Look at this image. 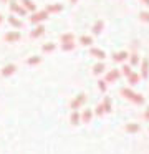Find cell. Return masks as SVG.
<instances>
[{
	"label": "cell",
	"mask_w": 149,
	"mask_h": 154,
	"mask_svg": "<svg viewBox=\"0 0 149 154\" xmlns=\"http://www.w3.org/2000/svg\"><path fill=\"white\" fill-rule=\"evenodd\" d=\"M121 94L126 98V100H131L132 103H136V104H142V103H144V96H142V94L134 93V91L129 90V88H121Z\"/></svg>",
	"instance_id": "obj_1"
},
{
	"label": "cell",
	"mask_w": 149,
	"mask_h": 154,
	"mask_svg": "<svg viewBox=\"0 0 149 154\" xmlns=\"http://www.w3.org/2000/svg\"><path fill=\"white\" fill-rule=\"evenodd\" d=\"M85 101H86V94L85 93H79L78 96H76L71 103H70V108H71L73 111H76L79 106H83V104H85Z\"/></svg>",
	"instance_id": "obj_2"
},
{
	"label": "cell",
	"mask_w": 149,
	"mask_h": 154,
	"mask_svg": "<svg viewBox=\"0 0 149 154\" xmlns=\"http://www.w3.org/2000/svg\"><path fill=\"white\" fill-rule=\"evenodd\" d=\"M46 17H48V12H46V10L35 12V14H33L32 17H30V22H32V23H40V22H43Z\"/></svg>",
	"instance_id": "obj_3"
},
{
	"label": "cell",
	"mask_w": 149,
	"mask_h": 154,
	"mask_svg": "<svg viewBox=\"0 0 149 154\" xmlns=\"http://www.w3.org/2000/svg\"><path fill=\"white\" fill-rule=\"evenodd\" d=\"M10 10H12L13 14L20 15V17L26 15V8H25V7H20V5L17 4V2H12V4H10Z\"/></svg>",
	"instance_id": "obj_4"
},
{
	"label": "cell",
	"mask_w": 149,
	"mask_h": 154,
	"mask_svg": "<svg viewBox=\"0 0 149 154\" xmlns=\"http://www.w3.org/2000/svg\"><path fill=\"white\" fill-rule=\"evenodd\" d=\"M121 76V73H119L118 70H111V71H108V75H106V83H113V81H116L118 78Z\"/></svg>",
	"instance_id": "obj_5"
},
{
	"label": "cell",
	"mask_w": 149,
	"mask_h": 154,
	"mask_svg": "<svg viewBox=\"0 0 149 154\" xmlns=\"http://www.w3.org/2000/svg\"><path fill=\"white\" fill-rule=\"evenodd\" d=\"M141 76L144 78V80L149 76V60H147V58H144V60H142V65H141Z\"/></svg>",
	"instance_id": "obj_6"
},
{
	"label": "cell",
	"mask_w": 149,
	"mask_h": 154,
	"mask_svg": "<svg viewBox=\"0 0 149 154\" xmlns=\"http://www.w3.org/2000/svg\"><path fill=\"white\" fill-rule=\"evenodd\" d=\"M43 33H45V27H43V25H38L36 28H33V30L30 32V37H32V38H38V37H42Z\"/></svg>",
	"instance_id": "obj_7"
},
{
	"label": "cell",
	"mask_w": 149,
	"mask_h": 154,
	"mask_svg": "<svg viewBox=\"0 0 149 154\" xmlns=\"http://www.w3.org/2000/svg\"><path fill=\"white\" fill-rule=\"evenodd\" d=\"M15 71H17V65H7L2 70V76H10V75H13Z\"/></svg>",
	"instance_id": "obj_8"
},
{
	"label": "cell",
	"mask_w": 149,
	"mask_h": 154,
	"mask_svg": "<svg viewBox=\"0 0 149 154\" xmlns=\"http://www.w3.org/2000/svg\"><path fill=\"white\" fill-rule=\"evenodd\" d=\"M18 38H22V35L18 32H8V33H5V42H17Z\"/></svg>",
	"instance_id": "obj_9"
},
{
	"label": "cell",
	"mask_w": 149,
	"mask_h": 154,
	"mask_svg": "<svg viewBox=\"0 0 149 154\" xmlns=\"http://www.w3.org/2000/svg\"><path fill=\"white\" fill-rule=\"evenodd\" d=\"M45 10L48 12V14H50V12L56 14V12H61V10H63V5H61V4H53V5H48V7L45 8Z\"/></svg>",
	"instance_id": "obj_10"
},
{
	"label": "cell",
	"mask_w": 149,
	"mask_h": 154,
	"mask_svg": "<svg viewBox=\"0 0 149 154\" xmlns=\"http://www.w3.org/2000/svg\"><path fill=\"white\" fill-rule=\"evenodd\" d=\"M128 133H138L139 129H141V126H139L138 123H129V124H126V128H124Z\"/></svg>",
	"instance_id": "obj_11"
},
{
	"label": "cell",
	"mask_w": 149,
	"mask_h": 154,
	"mask_svg": "<svg viewBox=\"0 0 149 154\" xmlns=\"http://www.w3.org/2000/svg\"><path fill=\"white\" fill-rule=\"evenodd\" d=\"M126 58H128V51H119V53L113 55V60L114 61H124Z\"/></svg>",
	"instance_id": "obj_12"
},
{
	"label": "cell",
	"mask_w": 149,
	"mask_h": 154,
	"mask_svg": "<svg viewBox=\"0 0 149 154\" xmlns=\"http://www.w3.org/2000/svg\"><path fill=\"white\" fill-rule=\"evenodd\" d=\"M91 118H93L91 109H85V111H83V114H81V121H83V123H89Z\"/></svg>",
	"instance_id": "obj_13"
},
{
	"label": "cell",
	"mask_w": 149,
	"mask_h": 154,
	"mask_svg": "<svg viewBox=\"0 0 149 154\" xmlns=\"http://www.w3.org/2000/svg\"><path fill=\"white\" fill-rule=\"evenodd\" d=\"M91 55L96 58H99V60H103V58L106 57V53L103 50H99V48H91Z\"/></svg>",
	"instance_id": "obj_14"
},
{
	"label": "cell",
	"mask_w": 149,
	"mask_h": 154,
	"mask_svg": "<svg viewBox=\"0 0 149 154\" xmlns=\"http://www.w3.org/2000/svg\"><path fill=\"white\" fill-rule=\"evenodd\" d=\"M101 104H103V108H104V113H109V111L113 109V106H111V98H108V96L104 98V101H103Z\"/></svg>",
	"instance_id": "obj_15"
},
{
	"label": "cell",
	"mask_w": 149,
	"mask_h": 154,
	"mask_svg": "<svg viewBox=\"0 0 149 154\" xmlns=\"http://www.w3.org/2000/svg\"><path fill=\"white\" fill-rule=\"evenodd\" d=\"M70 121H71V124H79V121H81V116H79L76 111H73L71 116H70Z\"/></svg>",
	"instance_id": "obj_16"
},
{
	"label": "cell",
	"mask_w": 149,
	"mask_h": 154,
	"mask_svg": "<svg viewBox=\"0 0 149 154\" xmlns=\"http://www.w3.org/2000/svg\"><path fill=\"white\" fill-rule=\"evenodd\" d=\"M103 71H104V65L103 63H96L95 66H93V73L95 75H101Z\"/></svg>",
	"instance_id": "obj_17"
},
{
	"label": "cell",
	"mask_w": 149,
	"mask_h": 154,
	"mask_svg": "<svg viewBox=\"0 0 149 154\" xmlns=\"http://www.w3.org/2000/svg\"><path fill=\"white\" fill-rule=\"evenodd\" d=\"M73 35L71 33H65V35H61L60 37V40H61V43H70V42H73Z\"/></svg>",
	"instance_id": "obj_18"
},
{
	"label": "cell",
	"mask_w": 149,
	"mask_h": 154,
	"mask_svg": "<svg viewBox=\"0 0 149 154\" xmlns=\"http://www.w3.org/2000/svg\"><path fill=\"white\" fill-rule=\"evenodd\" d=\"M22 4L25 5V8H28V10H32V12H35V4H33L32 0H22Z\"/></svg>",
	"instance_id": "obj_19"
},
{
	"label": "cell",
	"mask_w": 149,
	"mask_h": 154,
	"mask_svg": "<svg viewBox=\"0 0 149 154\" xmlns=\"http://www.w3.org/2000/svg\"><path fill=\"white\" fill-rule=\"evenodd\" d=\"M101 30H103V22H96L95 27H93V33L99 35V33H101Z\"/></svg>",
	"instance_id": "obj_20"
},
{
	"label": "cell",
	"mask_w": 149,
	"mask_h": 154,
	"mask_svg": "<svg viewBox=\"0 0 149 154\" xmlns=\"http://www.w3.org/2000/svg\"><path fill=\"white\" fill-rule=\"evenodd\" d=\"M8 22H10V23H12L15 28H20V27H22V22H20L18 18H15V17H8Z\"/></svg>",
	"instance_id": "obj_21"
},
{
	"label": "cell",
	"mask_w": 149,
	"mask_h": 154,
	"mask_svg": "<svg viewBox=\"0 0 149 154\" xmlns=\"http://www.w3.org/2000/svg\"><path fill=\"white\" fill-rule=\"evenodd\" d=\"M128 80H129V83H131V85H136V83L139 81V75H138V73H131V75L128 76Z\"/></svg>",
	"instance_id": "obj_22"
},
{
	"label": "cell",
	"mask_w": 149,
	"mask_h": 154,
	"mask_svg": "<svg viewBox=\"0 0 149 154\" xmlns=\"http://www.w3.org/2000/svg\"><path fill=\"white\" fill-rule=\"evenodd\" d=\"M40 61H42V58H40V57H30L28 60H26V63L32 65V66H33V65H38Z\"/></svg>",
	"instance_id": "obj_23"
},
{
	"label": "cell",
	"mask_w": 149,
	"mask_h": 154,
	"mask_svg": "<svg viewBox=\"0 0 149 154\" xmlns=\"http://www.w3.org/2000/svg\"><path fill=\"white\" fill-rule=\"evenodd\" d=\"M79 42H81L83 45H91L93 43V38H89V37H86V35H83V37H79Z\"/></svg>",
	"instance_id": "obj_24"
},
{
	"label": "cell",
	"mask_w": 149,
	"mask_h": 154,
	"mask_svg": "<svg viewBox=\"0 0 149 154\" xmlns=\"http://www.w3.org/2000/svg\"><path fill=\"white\" fill-rule=\"evenodd\" d=\"M55 48H56L55 43H45L43 45V51H46V53H48V51H53Z\"/></svg>",
	"instance_id": "obj_25"
},
{
	"label": "cell",
	"mask_w": 149,
	"mask_h": 154,
	"mask_svg": "<svg viewBox=\"0 0 149 154\" xmlns=\"http://www.w3.org/2000/svg\"><path fill=\"white\" fill-rule=\"evenodd\" d=\"M75 48V43L73 42H70V43H61V50H65V51H70V50H73Z\"/></svg>",
	"instance_id": "obj_26"
},
{
	"label": "cell",
	"mask_w": 149,
	"mask_h": 154,
	"mask_svg": "<svg viewBox=\"0 0 149 154\" xmlns=\"http://www.w3.org/2000/svg\"><path fill=\"white\" fill-rule=\"evenodd\" d=\"M95 113L98 114V116H103V114H104V108H103V104H98V106H96Z\"/></svg>",
	"instance_id": "obj_27"
},
{
	"label": "cell",
	"mask_w": 149,
	"mask_h": 154,
	"mask_svg": "<svg viewBox=\"0 0 149 154\" xmlns=\"http://www.w3.org/2000/svg\"><path fill=\"white\" fill-rule=\"evenodd\" d=\"M123 73H124L126 76H129V75L132 73V71H131V66H129V65H123Z\"/></svg>",
	"instance_id": "obj_28"
},
{
	"label": "cell",
	"mask_w": 149,
	"mask_h": 154,
	"mask_svg": "<svg viewBox=\"0 0 149 154\" xmlns=\"http://www.w3.org/2000/svg\"><path fill=\"white\" fill-rule=\"evenodd\" d=\"M139 18H141L142 22H149V12H141Z\"/></svg>",
	"instance_id": "obj_29"
},
{
	"label": "cell",
	"mask_w": 149,
	"mask_h": 154,
	"mask_svg": "<svg viewBox=\"0 0 149 154\" xmlns=\"http://www.w3.org/2000/svg\"><path fill=\"white\" fill-rule=\"evenodd\" d=\"M98 88H99V90L103 91V93H104V91H106V81L99 80V81H98Z\"/></svg>",
	"instance_id": "obj_30"
},
{
	"label": "cell",
	"mask_w": 149,
	"mask_h": 154,
	"mask_svg": "<svg viewBox=\"0 0 149 154\" xmlns=\"http://www.w3.org/2000/svg\"><path fill=\"white\" fill-rule=\"evenodd\" d=\"M138 61H139V57H138V55H132V57H131V65H132V66H134V65H138Z\"/></svg>",
	"instance_id": "obj_31"
},
{
	"label": "cell",
	"mask_w": 149,
	"mask_h": 154,
	"mask_svg": "<svg viewBox=\"0 0 149 154\" xmlns=\"http://www.w3.org/2000/svg\"><path fill=\"white\" fill-rule=\"evenodd\" d=\"M142 118H144L146 121H149V106H147V109H146V113H144V116H142Z\"/></svg>",
	"instance_id": "obj_32"
},
{
	"label": "cell",
	"mask_w": 149,
	"mask_h": 154,
	"mask_svg": "<svg viewBox=\"0 0 149 154\" xmlns=\"http://www.w3.org/2000/svg\"><path fill=\"white\" fill-rule=\"evenodd\" d=\"M142 2H144L146 5H149V0H142Z\"/></svg>",
	"instance_id": "obj_33"
},
{
	"label": "cell",
	"mask_w": 149,
	"mask_h": 154,
	"mask_svg": "<svg viewBox=\"0 0 149 154\" xmlns=\"http://www.w3.org/2000/svg\"><path fill=\"white\" fill-rule=\"evenodd\" d=\"M70 2H71V4H75V2H78V0H70Z\"/></svg>",
	"instance_id": "obj_34"
},
{
	"label": "cell",
	"mask_w": 149,
	"mask_h": 154,
	"mask_svg": "<svg viewBox=\"0 0 149 154\" xmlns=\"http://www.w3.org/2000/svg\"><path fill=\"white\" fill-rule=\"evenodd\" d=\"M2 20H3V17H2V15H0V23H2Z\"/></svg>",
	"instance_id": "obj_35"
},
{
	"label": "cell",
	"mask_w": 149,
	"mask_h": 154,
	"mask_svg": "<svg viewBox=\"0 0 149 154\" xmlns=\"http://www.w3.org/2000/svg\"><path fill=\"white\" fill-rule=\"evenodd\" d=\"M2 2H3V4H7V2H8V0H2Z\"/></svg>",
	"instance_id": "obj_36"
},
{
	"label": "cell",
	"mask_w": 149,
	"mask_h": 154,
	"mask_svg": "<svg viewBox=\"0 0 149 154\" xmlns=\"http://www.w3.org/2000/svg\"><path fill=\"white\" fill-rule=\"evenodd\" d=\"M10 2H17V0H10Z\"/></svg>",
	"instance_id": "obj_37"
}]
</instances>
